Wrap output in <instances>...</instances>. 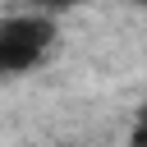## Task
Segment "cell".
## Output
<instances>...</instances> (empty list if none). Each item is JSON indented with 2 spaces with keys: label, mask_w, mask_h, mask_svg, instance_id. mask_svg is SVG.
Here are the masks:
<instances>
[{
  "label": "cell",
  "mask_w": 147,
  "mask_h": 147,
  "mask_svg": "<svg viewBox=\"0 0 147 147\" xmlns=\"http://www.w3.org/2000/svg\"><path fill=\"white\" fill-rule=\"evenodd\" d=\"M55 46V18L32 9V14H9L0 18V74H28L37 69Z\"/></svg>",
  "instance_id": "1"
},
{
  "label": "cell",
  "mask_w": 147,
  "mask_h": 147,
  "mask_svg": "<svg viewBox=\"0 0 147 147\" xmlns=\"http://www.w3.org/2000/svg\"><path fill=\"white\" fill-rule=\"evenodd\" d=\"M129 147H147V115H142V124L133 129V138H129Z\"/></svg>",
  "instance_id": "3"
},
{
  "label": "cell",
  "mask_w": 147,
  "mask_h": 147,
  "mask_svg": "<svg viewBox=\"0 0 147 147\" xmlns=\"http://www.w3.org/2000/svg\"><path fill=\"white\" fill-rule=\"evenodd\" d=\"M74 5H87V0H41V14H55V9H74Z\"/></svg>",
  "instance_id": "2"
}]
</instances>
